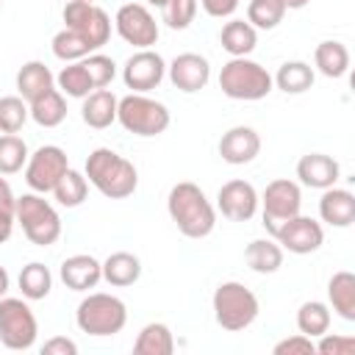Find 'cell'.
Wrapping results in <instances>:
<instances>
[{
	"label": "cell",
	"instance_id": "6da1fadb",
	"mask_svg": "<svg viewBox=\"0 0 355 355\" xmlns=\"http://www.w3.org/2000/svg\"><path fill=\"white\" fill-rule=\"evenodd\" d=\"M166 211L186 239H205L216 227V208L211 205L205 191L191 180H180L169 189Z\"/></svg>",
	"mask_w": 355,
	"mask_h": 355
},
{
	"label": "cell",
	"instance_id": "7a4b0ae2",
	"mask_svg": "<svg viewBox=\"0 0 355 355\" xmlns=\"http://www.w3.org/2000/svg\"><path fill=\"white\" fill-rule=\"evenodd\" d=\"M86 180L108 200H125L136 191L139 186V172L136 166L122 158L119 153H114L111 147H97L89 153L86 158V169H83Z\"/></svg>",
	"mask_w": 355,
	"mask_h": 355
},
{
	"label": "cell",
	"instance_id": "3957f363",
	"mask_svg": "<svg viewBox=\"0 0 355 355\" xmlns=\"http://www.w3.org/2000/svg\"><path fill=\"white\" fill-rule=\"evenodd\" d=\"M211 305H214V319L222 330L227 333H239L244 327H250L255 319H258V297L239 280H227V283H219L214 288V297H211Z\"/></svg>",
	"mask_w": 355,
	"mask_h": 355
},
{
	"label": "cell",
	"instance_id": "277c9868",
	"mask_svg": "<svg viewBox=\"0 0 355 355\" xmlns=\"http://www.w3.org/2000/svg\"><path fill=\"white\" fill-rule=\"evenodd\" d=\"M75 322H78L80 333H86V336L108 338V336H116L128 324V308L119 297L94 291L78 302Z\"/></svg>",
	"mask_w": 355,
	"mask_h": 355
},
{
	"label": "cell",
	"instance_id": "5b68a950",
	"mask_svg": "<svg viewBox=\"0 0 355 355\" xmlns=\"http://www.w3.org/2000/svg\"><path fill=\"white\" fill-rule=\"evenodd\" d=\"M219 89L225 97L230 100H263L275 83L266 67H261L258 61L241 55V58H230L227 64H222L219 69Z\"/></svg>",
	"mask_w": 355,
	"mask_h": 355
},
{
	"label": "cell",
	"instance_id": "8992f818",
	"mask_svg": "<svg viewBox=\"0 0 355 355\" xmlns=\"http://www.w3.org/2000/svg\"><path fill=\"white\" fill-rule=\"evenodd\" d=\"M169 108L147 94L130 92L116 103V122L133 136H161L169 128Z\"/></svg>",
	"mask_w": 355,
	"mask_h": 355
},
{
	"label": "cell",
	"instance_id": "52a82bcc",
	"mask_svg": "<svg viewBox=\"0 0 355 355\" xmlns=\"http://www.w3.org/2000/svg\"><path fill=\"white\" fill-rule=\"evenodd\" d=\"M14 222L22 225V233L36 247H50V244H55L61 239V216H58V211L36 191L17 197Z\"/></svg>",
	"mask_w": 355,
	"mask_h": 355
},
{
	"label": "cell",
	"instance_id": "ba28073f",
	"mask_svg": "<svg viewBox=\"0 0 355 355\" xmlns=\"http://www.w3.org/2000/svg\"><path fill=\"white\" fill-rule=\"evenodd\" d=\"M39 322L31 305L19 297H0V344L6 349L22 352L36 344Z\"/></svg>",
	"mask_w": 355,
	"mask_h": 355
},
{
	"label": "cell",
	"instance_id": "9c48e42d",
	"mask_svg": "<svg viewBox=\"0 0 355 355\" xmlns=\"http://www.w3.org/2000/svg\"><path fill=\"white\" fill-rule=\"evenodd\" d=\"M258 205L263 208V227L272 236L286 219L297 216L302 208V191L300 183L288 180V178H277L272 183H266L263 194L258 197Z\"/></svg>",
	"mask_w": 355,
	"mask_h": 355
},
{
	"label": "cell",
	"instance_id": "30bf717a",
	"mask_svg": "<svg viewBox=\"0 0 355 355\" xmlns=\"http://www.w3.org/2000/svg\"><path fill=\"white\" fill-rule=\"evenodd\" d=\"M64 28H69V31H75L94 53L108 42V36H111V17L100 8V6H94V3H89V0H69L67 6H64Z\"/></svg>",
	"mask_w": 355,
	"mask_h": 355
},
{
	"label": "cell",
	"instance_id": "8fae6325",
	"mask_svg": "<svg viewBox=\"0 0 355 355\" xmlns=\"http://www.w3.org/2000/svg\"><path fill=\"white\" fill-rule=\"evenodd\" d=\"M69 169V158L58 144H44L28 155L25 164V183L36 194H47L55 189L61 175Z\"/></svg>",
	"mask_w": 355,
	"mask_h": 355
},
{
	"label": "cell",
	"instance_id": "7c38bea8",
	"mask_svg": "<svg viewBox=\"0 0 355 355\" xmlns=\"http://www.w3.org/2000/svg\"><path fill=\"white\" fill-rule=\"evenodd\" d=\"M114 28L122 36V42H128V44H133L139 50H147V47H153L158 42V22L150 14V8L141 6V3L119 6L116 17H114Z\"/></svg>",
	"mask_w": 355,
	"mask_h": 355
},
{
	"label": "cell",
	"instance_id": "4fadbf2b",
	"mask_svg": "<svg viewBox=\"0 0 355 355\" xmlns=\"http://www.w3.org/2000/svg\"><path fill=\"white\" fill-rule=\"evenodd\" d=\"M272 239H275L283 250H288V252H294V255H311V252H316V250L322 247L324 230H322V222L297 214V216L286 219V222L272 233Z\"/></svg>",
	"mask_w": 355,
	"mask_h": 355
},
{
	"label": "cell",
	"instance_id": "5bb4252c",
	"mask_svg": "<svg viewBox=\"0 0 355 355\" xmlns=\"http://www.w3.org/2000/svg\"><path fill=\"white\" fill-rule=\"evenodd\" d=\"M164 75H166V61L161 58V53H155L150 47L147 50H136L125 61V67H122L125 86L133 89V92H139V94H144L150 89H158L161 80H164Z\"/></svg>",
	"mask_w": 355,
	"mask_h": 355
},
{
	"label": "cell",
	"instance_id": "9a60e30c",
	"mask_svg": "<svg viewBox=\"0 0 355 355\" xmlns=\"http://www.w3.org/2000/svg\"><path fill=\"white\" fill-rule=\"evenodd\" d=\"M216 208L230 222H250L258 214V191L250 180L233 178L219 186L216 191Z\"/></svg>",
	"mask_w": 355,
	"mask_h": 355
},
{
	"label": "cell",
	"instance_id": "2e32d148",
	"mask_svg": "<svg viewBox=\"0 0 355 355\" xmlns=\"http://www.w3.org/2000/svg\"><path fill=\"white\" fill-rule=\"evenodd\" d=\"M166 75H169V80H172L175 89H180L186 94H194V92H200V89L208 86V80H211V64L200 53H180L166 67Z\"/></svg>",
	"mask_w": 355,
	"mask_h": 355
},
{
	"label": "cell",
	"instance_id": "e0dca14e",
	"mask_svg": "<svg viewBox=\"0 0 355 355\" xmlns=\"http://www.w3.org/2000/svg\"><path fill=\"white\" fill-rule=\"evenodd\" d=\"M258 153H261V136L250 125H236V128L225 130L219 139V155L225 164L241 166V164L255 161Z\"/></svg>",
	"mask_w": 355,
	"mask_h": 355
},
{
	"label": "cell",
	"instance_id": "ac0fdd59",
	"mask_svg": "<svg viewBox=\"0 0 355 355\" xmlns=\"http://www.w3.org/2000/svg\"><path fill=\"white\" fill-rule=\"evenodd\" d=\"M297 178L308 189H330L341 178V166L324 153H308L297 161Z\"/></svg>",
	"mask_w": 355,
	"mask_h": 355
},
{
	"label": "cell",
	"instance_id": "d6986e66",
	"mask_svg": "<svg viewBox=\"0 0 355 355\" xmlns=\"http://www.w3.org/2000/svg\"><path fill=\"white\" fill-rule=\"evenodd\" d=\"M61 280L72 291H89L103 280V263L94 255H86V252L69 255L61 263Z\"/></svg>",
	"mask_w": 355,
	"mask_h": 355
},
{
	"label": "cell",
	"instance_id": "ffe728a7",
	"mask_svg": "<svg viewBox=\"0 0 355 355\" xmlns=\"http://www.w3.org/2000/svg\"><path fill=\"white\" fill-rule=\"evenodd\" d=\"M319 216L322 222L333 225V227H349L355 222V194L347 189H322V200H319Z\"/></svg>",
	"mask_w": 355,
	"mask_h": 355
},
{
	"label": "cell",
	"instance_id": "44dd1931",
	"mask_svg": "<svg viewBox=\"0 0 355 355\" xmlns=\"http://www.w3.org/2000/svg\"><path fill=\"white\" fill-rule=\"evenodd\" d=\"M116 103L119 97L108 89H94L92 94L83 97V108H80V116L89 128L94 130H105L116 122Z\"/></svg>",
	"mask_w": 355,
	"mask_h": 355
},
{
	"label": "cell",
	"instance_id": "7402d4cb",
	"mask_svg": "<svg viewBox=\"0 0 355 355\" xmlns=\"http://www.w3.org/2000/svg\"><path fill=\"white\" fill-rule=\"evenodd\" d=\"M50 89H55V75L50 72L47 64H42V61H28V64L19 67V72H17V92H19V97H22L25 103L36 100L39 94H44V92H50Z\"/></svg>",
	"mask_w": 355,
	"mask_h": 355
},
{
	"label": "cell",
	"instance_id": "603a6c76",
	"mask_svg": "<svg viewBox=\"0 0 355 355\" xmlns=\"http://www.w3.org/2000/svg\"><path fill=\"white\" fill-rule=\"evenodd\" d=\"M327 300L344 322H355V275L347 269L336 272L327 280Z\"/></svg>",
	"mask_w": 355,
	"mask_h": 355
},
{
	"label": "cell",
	"instance_id": "cb8c5ba5",
	"mask_svg": "<svg viewBox=\"0 0 355 355\" xmlns=\"http://www.w3.org/2000/svg\"><path fill=\"white\" fill-rule=\"evenodd\" d=\"M141 277V261L133 255V252H111L105 261H103V280L116 286V288H125V286H133L136 280Z\"/></svg>",
	"mask_w": 355,
	"mask_h": 355
},
{
	"label": "cell",
	"instance_id": "d4e9b609",
	"mask_svg": "<svg viewBox=\"0 0 355 355\" xmlns=\"http://www.w3.org/2000/svg\"><path fill=\"white\" fill-rule=\"evenodd\" d=\"M219 42H222V50L230 53V58H241V55H250L255 50L258 31L244 19H230V22L222 25Z\"/></svg>",
	"mask_w": 355,
	"mask_h": 355
},
{
	"label": "cell",
	"instance_id": "484cf974",
	"mask_svg": "<svg viewBox=\"0 0 355 355\" xmlns=\"http://www.w3.org/2000/svg\"><path fill=\"white\" fill-rule=\"evenodd\" d=\"M244 261L258 275H275L283 266V247L275 239H255L247 244Z\"/></svg>",
	"mask_w": 355,
	"mask_h": 355
},
{
	"label": "cell",
	"instance_id": "4316f807",
	"mask_svg": "<svg viewBox=\"0 0 355 355\" xmlns=\"http://www.w3.org/2000/svg\"><path fill=\"white\" fill-rule=\"evenodd\" d=\"M313 64L324 78H344L349 69V50L336 39L319 42L313 50Z\"/></svg>",
	"mask_w": 355,
	"mask_h": 355
},
{
	"label": "cell",
	"instance_id": "83f0119b",
	"mask_svg": "<svg viewBox=\"0 0 355 355\" xmlns=\"http://www.w3.org/2000/svg\"><path fill=\"white\" fill-rule=\"evenodd\" d=\"M28 111H31V119L42 128H58L64 119H67V100L58 89H50L44 94H39L36 100L28 103Z\"/></svg>",
	"mask_w": 355,
	"mask_h": 355
},
{
	"label": "cell",
	"instance_id": "f1b7e54d",
	"mask_svg": "<svg viewBox=\"0 0 355 355\" xmlns=\"http://www.w3.org/2000/svg\"><path fill=\"white\" fill-rule=\"evenodd\" d=\"M136 355H172L175 352V336L164 322H150L139 330L133 341Z\"/></svg>",
	"mask_w": 355,
	"mask_h": 355
},
{
	"label": "cell",
	"instance_id": "f546056e",
	"mask_svg": "<svg viewBox=\"0 0 355 355\" xmlns=\"http://www.w3.org/2000/svg\"><path fill=\"white\" fill-rule=\"evenodd\" d=\"M313 78L316 75H313V67L311 64H305V61H286L275 72L272 83L280 92H286V94H302V92H308L313 86Z\"/></svg>",
	"mask_w": 355,
	"mask_h": 355
},
{
	"label": "cell",
	"instance_id": "4dcf8cb0",
	"mask_svg": "<svg viewBox=\"0 0 355 355\" xmlns=\"http://www.w3.org/2000/svg\"><path fill=\"white\" fill-rule=\"evenodd\" d=\"M55 86L64 97H75V100H83L86 94L94 92V83L83 67V61H69L67 67H61V72L55 75Z\"/></svg>",
	"mask_w": 355,
	"mask_h": 355
},
{
	"label": "cell",
	"instance_id": "1f68e13d",
	"mask_svg": "<svg viewBox=\"0 0 355 355\" xmlns=\"http://www.w3.org/2000/svg\"><path fill=\"white\" fill-rule=\"evenodd\" d=\"M17 283H19V291H22L25 300H44L50 294V288H53V275H50V269L44 263L31 261V263H25L19 269Z\"/></svg>",
	"mask_w": 355,
	"mask_h": 355
},
{
	"label": "cell",
	"instance_id": "d6a6232c",
	"mask_svg": "<svg viewBox=\"0 0 355 355\" xmlns=\"http://www.w3.org/2000/svg\"><path fill=\"white\" fill-rule=\"evenodd\" d=\"M330 305L319 302V300H311V302H302L300 311H297V330L308 338H319L322 333L330 330Z\"/></svg>",
	"mask_w": 355,
	"mask_h": 355
},
{
	"label": "cell",
	"instance_id": "836d02e7",
	"mask_svg": "<svg viewBox=\"0 0 355 355\" xmlns=\"http://www.w3.org/2000/svg\"><path fill=\"white\" fill-rule=\"evenodd\" d=\"M86 194H89V180H86L83 172H78V169H72V166L61 175V180H58L55 189H53L55 202L64 205V208H78V205L86 200Z\"/></svg>",
	"mask_w": 355,
	"mask_h": 355
},
{
	"label": "cell",
	"instance_id": "e575fe53",
	"mask_svg": "<svg viewBox=\"0 0 355 355\" xmlns=\"http://www.w3.org/2000/svg\"><path fill=\"white\" fill-rule=\"evenodd\" d=\"M28 144L17 133H3L0 136V175H17L28 164Z\"/></svg>",
	"mask_w": 355,
	"mask_h": 355
},
{
	"label": "cell",
	"instance_id": "d590c367",
	"mask_svg": "<svg viewBox=\"0 0 355 355\" xmlns=\"http://www.w3.org/2000/svg\"><path fill=\"white\" fill-rule=\"evenodd\" d=\"M286 6L280 0H250L247 6V22L255 28V31H272L283 22L286 17Z\"/></svg>",
	"mask_w": 355,
	"mask_h": 355
},
{
	"label": "cell",
	"instance_id": "8d00e7d4",
	"mask_svg": "<svg viewBox=\"0 0 355 355\" xmlns=\"http://www.w3.org/2000/svg\"><path fill=\"white\" fill-rule=\"evenodd\" d=\"M53 55L58 58V61H64V64H69V61H80V58H86L89 53H94L75 31H69V28H64V31H58L55 36H53Z\"/></svg>",
	"mask_w": 355,
	"mask_h": 355
},
{
	"label": "cell",
	"instance_id": "74e56055",
	"mask_svg": "<svg viewBox=\"0 0 355 355\" xmlns=\"http://www.w3.org/2000/svg\"><path fill=\"white\" fill-rule=\"evenodd\" d=\"M28 116H31L28 103L19 94L0 97V133H19Z\"/></svg>",
	"mask_w": 355,
	"mask_h": 355
},
{
	"label": "cell",
	"instance_id": "f35d334b",
	"mask_svg": "<svg viewBox=\"0 0 355 355\" xmlns=\"http://www.w3.org/2000/svg\"><path fill=\"white\" fill-rule=\"evenodd\" d=\"M197 8H200L197 0H166L161 11H164L166 28H172V31H186V28L194 22Z\"/></svg>",
	"mask_w": 355,
	"mask_h": 355
},
{
	"label": "cell",
	"instance_id": "ab89813d",
	"mask_svg": "<svg viewBox=\"0 0 355 355\" xmlns=\"http://www.w3.org/2000/svg\"><path fill=\"white\" fill-rule=\"evenodd\" d=\"M80 61H83V67H86V72H89V78H92V83H94V89H105V86L114 80V75H116L114 58H108V55H103V53H89V55L80 58Z\"/></svg>",
	"mask_w": 355,
	"mask_h": 355
},
{
	"label": "cell",
	"instance_id": "60d3db41",
	"mask_svg": "<svg viewBox=\"0 0 355 355\" xmlns=\"http://www.w3.org/2000/svg\"><path fill=\"white\" fill-rule=\"evenodd\" d=\"M319 355H355V338L352 336H338V333H322L319 341L313 344Z\"/></svg>",
	"mask_w": 355,
	"mask_h": 355
},
{
	"label": "cell",
	"instance_id": "b9f144b4",
	"mask_svg": "<svg viewBox=\"0 0 355 355\" xmlns=\"http://www.w3.org/2000/svg\"><path fill=\"white\" fill-rule=\"evenodd\" d=\"M272 352H275V355H313L316 347H313V338H308V336H302V333H294V336L277 341V344L272 347Z\"/></svg>",
	"mask_w": 355,
	"mask_h": 355
},
{
	"label": "cell",
	"instance_id": "7bdbcfd3",
	"mask_svg": "<svg viewBox=\"0 0 355 355\" xmlns=\"http://www.w3.org/2000/svg\"><path fill=\"white\" fill-rule=\"evenodd\" d=\"M202 6V11L214 19H225V17H233V11L239 8V0H197Z\"/></svg>",
	"mask_w": 355,
	"mask_h": 355
},
{
	"label": "cell",
	"instance_id": "ee69618b",
	"mask_svg": "<svg viewBox=\"0 0 355 355\" xmlns=\"http://www.w3.org/2000/svg\"><path fill=\"white\" fill-rule=\"evenodd\" d=\"M75 352H78V344L64 336H55L42 344V355H75Z\"/></svg>",
	"mask_w": 355,
	"mask_h": 355
},
{
	"label": "cell",
	"instance_id": "f6af8a7d",
	"mask_svg": "<svg viewBox=\"0 0 355 355\" xmlns=\"http://www.w3.org/2000/svg\"><path fill=\"white\" fill-rule=\"evenodd\" d=\"M14 211H17V197H14L11 186H8V180L0 175V214L14 216Z\"/></svg>",
	"mask_w": 355,
	"mask_h": 355
},
{
	"label": "cell",
	"instance_id": "bcb514c9",
	"mask_svg": "<svg viewBox=\"0 0 355 355\" xmlns=\"http://www.w3.org/2000/svg\"><path fill=\"white\" fill-rule=\"evenodd\" d=\"M11 230H14V216H6V214H0V244L11 239Z\"/></svg>",
	"mask_w": 355,
	"mask_h": 355
},
{
	"label": "cell",
	"instance_id": "7dc6e473",
	"mask_svg": "<svg viewBox=\"0 0 355 355\" xmlns=\"http://www.w3.org/2000/svg\"><path fill=\"white\" fill-rule=\"evenodd\" d=\"M8 283H11V277H8L6 266H0V297H6V291H8Z\"/></svg>",
	"mask_w": 355,
	"mask_h": 355
},
{
	"label": "cell",
	"instance_id": "c3c4849f",
	"mask_svg": "<svg viewBox=\"0 0 355 355\" xmlns=\"http://www.w3.org/2000/svg\"><path fill=\"white\" fill-rule=\"evenodd\" d=\"M280 3H283L286 8H305L311 0H280Z\"/></svg>",
	"mask_w": 355,
	"mask_h": 355
},
{
	"label": "cell",
	"instance_id": "681fc988",
	"mask_svg": "<svg viewBox=\"0 0 355 355\" xmlns=\"http://www.w3.org/2000/svg\"><path fill=\"white\" fill-rule=\"evenodd\" d=\"M147 3H150V6H155V8H164V3H166V0H147Z\"/></svg>",
	"mask_w": 355,
	"mask_h": 355
},
{
	"label": "cell",
	"instance_id": "f907efd6",
	"mask_svg": "<svg viewBox=\"0 0 355 355\" xmlns=\"http://www.w3.org/2000/svg\"><path fill=\"white\" fill-rule=\"evenodd\" d=\"M89 3H94V0H89Z\"/></svg>",
	"mask_w": 355,
	"mask_h": 355
},
{
	"label": "cell",
	"instance_id": "816d5d0a",
	"mask_svg": "<svg viewBox=\"0 0 355 355\" xmlns=\"http://www.w3.org/2000/svg\"><path fill=\"white\" fill-rule=\"evenodd\" d=\"M0 6H3V3H0Z\"/></svg>",
	"mask_w": 355,
	"mask_h": 355
}]
</instances>
